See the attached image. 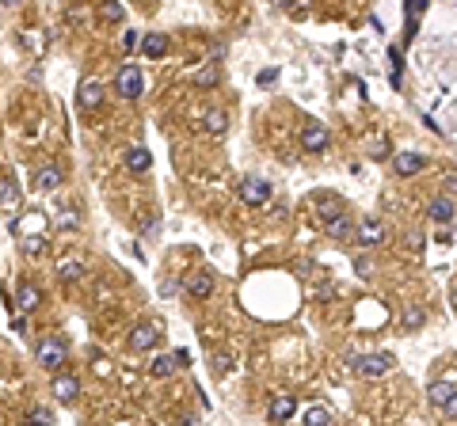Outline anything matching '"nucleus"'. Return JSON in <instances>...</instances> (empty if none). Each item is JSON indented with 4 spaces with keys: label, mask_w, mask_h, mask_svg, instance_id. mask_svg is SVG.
Masks as SVG:
<instances>
[{
    "label": "nucleus",
    "mask_w": 457,
    "mask_h": 426,
    "mask_svg": "<svg viewBox=\"0 0 457 426\" xmlns=\"http://www.w3.org/2000/svg\"><path fill=\"white\" fill-rule=\"evenodd\" d=\"M35 362H39L42 369H50V373L58 377L61 365L69 362V346H65V339H58V335L39 339V343H35Z\"/></svg>",
    "instance_id": "f257e3e1"
},
{
    "label": "nucleus",
    "mask_w": 457,
    "mask_h": 426,
    "mask_svg": "<svg viewBox=\"0 0 457 426\" xmlns=\"http://www.w3.org/2000/svg\"><path fill=\"white\" fill-rule=\"evenodd\" d=\"M396 358L385 354V350H374V354H362V358H351V369L358 377H366V381H381L385 373H393Z\"/></svg>",
    "instance_id": "f03ea898"
},
{
    "label": "nucleus",
    "mask_w": 457,
    "mask_h": 426,
    "mask_svg": "<svg viewBox=\"0 0 457 426\" xmlns=\"http://www.w3.org/2000/svg\"><path fill=\"white\" fill-rule=\"evenodd\" d=\"M115 92L123 99H142V92H145L142 69H137V65H123V69L115 73Z\"/></svg>",
    "instance_id": "7ed1b4c3"
},
{
    "label": "nucleus",
    "mask_w": 457,
    "mask_h": 426,
    "mask_svg": "<svg viewBox=\"0 0 457 426\" xmlns=\"http://www.w3.org/2000/svg\"><path fill=\"white\" fill-rule=\"evenodd\" d=\"M237 194H240V202L244 206H263V202H270V183L267 179H259V175H244L240 179V187H237Z\"/></svg>",
    "instance_id": "20e7f679"
},
{
    "label": "nucleus",
    "mask_w": 457,
    "mask_h": 426,
    "mask_svg": "<svg viewBox=\"0 0 457 426\" xmlns=\"http://www.w3.org/2000/svg\"><path fill=\"white\" fill-rule=\"evenodd\" d=\"M354 244H358V248H377V244H385V225H381L377 217H362V221L354 225Z\"/></svg>",
    "instance_id": "39448f33"
},
{
    "label": "nucleus",
    "mask_w": 457,
    "mask_h": 426,
    "mask_svg": "<svg viewBox=\"0 0 457 426\" xmlns=\"http://www.w3.org/2000/svg\"><path fill=\"white\" fill-rule=\"evenodd\" d=\"M427 168V156L423 153H412V149H400V153H393V175L396 179H412Z\"/></svg>",
    "instance_id": "423d86ee"
},
{
    "label": "nucleus",
    "mask_w": 457,
    "mask_h": 426,
    "mask_svg": "<svg viewBox=\"0 0 457 426\" xmlns=\"http://www.w3.org/2000/svg\"><path fill=\"white\" fill-rule=\"evenodd\" d=\"M328 141H332V134H328L324 122H316V118L305 122V130H301V149H305V153H324Z\"/></svg>",
    "instance_id": "0eeeda50"
},
{
    "label": "nucleus",
    "mask_w": 457,
    "mask_h": 426,
    "mask_svg": "<svg viewBox=\"0 0 457 426\" xmlns=\"http://www.w3.org/2000/svg\"><path fill=\"white\" fill-rule=\"evenodd\" d=\"M183 293L194 297V301H206L213 293V274L210 270H191L187 278H183Z\"/></svg>",
    "instance_id": "6e6552de"
},
{
    "label": "nucleus",
    "mask_w": 457,
    "mask_h": 426,
    "mask_svg": "<svg viewBox=\"0 0 457 426\" xmlns=\"http://www.w3.org/2000/svg\"><path fill=\"white\" fill-rule=\"evenodd\" d=\"M50 392H54V400L58 403H77V396H80V381L73 373H58L50 381Z\"/></svg>",
    "instance_id": "1a4fd4ad"
},
{
    "label": "nucleus",
    "mask_w": 457,
    "mask_h": 426,
    "mask_svg": "<svg viewBox=\"0 0 457 426\" xmlns=\"http://www.w3.org/2000/svg\"><path fill=\"white\" fill-rule=\"evenodd\" d=\"M294 411H297V400L290 392H275V396H270V403H267V419L270 422H290Z\"/></svg>",
    "instance_id": "9d476101"
},
{
    "label": "nucleus",
    "mask_w": 457,
    "mask_h": 426,
    "mask_svg": "<svg viewBox=\"0 0 457 426\" xmlns=\"http://www.w3.org/2000/svg\"><path fill=\"white\" fill-rule=\"evenodd\" d=\"M313 206H316V217H320V225H328V221H335V217L351 213L347 206H343V198H335V194H316Z\"/></svg>",
    "instance_id": "9b49d317"
},
{
    "label": "nucleus",
    "mask_w": 457,
    "mask_h": 426,
    "mask_svg": "<svg viewBox=\"0 0 457 426\" xmlns=\"http://www.w3.org/2000/svg\"><path fill=\"white\" fill-rule=\"evenodd\" d=\"M104 96H107V88L99 80H84L77 88V107L80 111H96L99 103H104Z\"/></svg>",
    "instance_id": "f8f14e48"
},
{
    "label": "nucleus",
    "mask_w": 457,
    "mask_h": 426,
    "mask_svg": "<svg viewBox=\"0 0 457 426\" xmlns=\"http://www.w3.org/2000/svg\"><path fill=\"white\" fill-rule=\"evenodd\" d=\"M39 305H42V289L35 286V282H20V286H15V308H20V316L35 312Z\"/></svg>",
    "instance_id": "ddd939ff"
},
{
    "label": "nucleus",
    "mask_w": 457,
    "mask_h": 426,
    "mask_svg": "<svg viewBox=\"0 0 457 426\" xmlns=\"http://www.w3.org/2000/svg\"><path fill=\"white\" fill-rule=\"evenodd\" d=\"M161 343V327L156 324H137L130 331V350H153Z\"/></svg>",
    "instance_id": "4468645a"
},
{
    "label": "nucleus",
    "mask_w": 457,
    "mask_h": 426,
    "mask_svg": "<svg viewBox=\"0 0 457 426\" xmlns=\"http://www.w3.org/2000/svg\"><path fill=\"white\" fill-rule=\"evenodd\" d=\"M453 213H457V206H453L450 194H438V198H431V206H427V217H431L434 225H453Z\"/></svg>",
    "instance_id": "2eb2a0df"
},
{
    "label": "nucleus",
    "mask_w": 457,
    "mask_h": 426,
    "mask_svg": "<svg viewBox=\"0 0 457 426\" xmlns=\"http://www.w3.org/2000/svg\"><path fill=\"white\" fill-rule=\"evenodd\" d=\"M202 130H206L210 137H225L229 134V115L218 111V107H210L206 115H202Z\"/></svg>",
    "instance_id": "dca6fc26"
},
{
    "label": "nucleus",
    "mask_w": 457,
    "mask_h": 426,
    "mask_svg": "<svg viewBox=\"0 0 457 426\" xmlns=\"http://www.w3.org/2000/svg\"><path fill=\"white\" fill-rule=\"evenodd\" d=\"M168 46H172V42H168L164 31H149L145 39H142V54L156 61V58H164V54H168Z\"/></svg>",
    "instance_id": "f3484780"
},
{
    "label": "nucleus",
    "mask_w": 457,
    "mask_h": 426,
    "mask_svg": "<svg viewBox=\"0 0 457 426\" xmlns=\"http://www.w3.org/2000/svg\"><path fill=\"white\" fill-rule=\"evenodd\" d=\"M354 225L358 221H351V213H343V217H335V221L324 225V232H328L332 240H354Z\"/></svg>",
    "instance_id": "a211bd4d"
},
{
    "label": "nucleus",
    "mask_w": 457,
    "mask_h": 426,
    "mask_svg": "<svg viewBox=\"0 0 457 426\" xmlns=\"http://www.w3.org/2000/svg\"><path fill=\"white\" fill-rule=\"evenodd\" d=\"M126 168L130 172H149V168H153V156H149V149H142V145H130L126 149Z\"/></svg>",
    "instance_id": "6ab92c4d"
},
{
    "label": "nucleus",
    "mask_w": 457,
    "mask_h": 426,
    "mask_svg": "<svg viewBox=\"0 0 457 426\" xmlns=\"http://www.w3.org/2000/svg\"><path fill=\"white\" fill-rule=\"evenodd\" d=\"M457 392V384H450V381H438V384H431L427 388V400H431V407H438L442 411L446 403H450V396Z\"/></svg>",
    "instance_id": "aec40b11"
},
{
    "label": "nucleus",
    "mask_w": 457,
    "mask_h": 426,
    "mask_svg": "<svg viewBox=\"0 0 457 426\" xmlns=\"http://www.w3.org/2000/svg\"><path fill=\"white\" fill-rule=\"evenodd\" d=\"M35 179H39L42 191H58V187H61V168L58 164H46V168L35 172Z\"/></svg>",
    "instance_id": "412c9836"
},
{
    "label": "nucleus",
    "mask_w": 457,
    "mask_h": 426,
    "mask_svg": "<svg viewBox=\"0 0 457 426\" xmlns=\"http://www.w3.org/2000/svg\"><path fill=\"white\" fill-rule=\"evenodd\" d=\"M172 373H175V358L156 354L153 362H149V377H153V381H164V377H172Z\"/></svg>",
    "instance_id": "4be33fe9"
},
{
    "label": "nucleus",
    "mask_w": 457,
    "mask_h": 426,
    "mask_svg": "<svg viewBox=\"0 0 457 426\" xmlns=\"http://www.w3.org/2000/svg\"><path fill=\"white\" fill-rule=\"evenodd\" d=\"M400 324H404V331H419V327L427 324V308L408 305V308H404V316H400Z\"/></svg>",
    "instance_id": "5701e85b"
},
{
    "label": "nucleus",
    "mask_w": 457,
    "mask_h": 426,
    "mask_svg": "<svg viewBox=\"0 0 457 426\" xmlns=\"http://www.w3.org/2000/svg\"><path fill=\"white\" fill-rule=\"evenodd\" d=\"M80 274H84V263H80V259H61V263H58V278H61V282H77Z\"/></svg>",
    "instance_id": "b1692460"
},
{
    "label": "nucleus",
    "mask_w": 457,
    "mask_h": 426,
    "mask_svg": "<svg viewBox=\"0 0 457 426\" xmlns=\"http://www.w3.org/2000/svg\"><path fill=\"white\" fill-rule=\"evenodd\" d=\"M27 426H54V415L46 411L42 403H35V407H27V419H23Z\"/></svg>",
    "instance_id": "393cba45"
},
{
    "label": "nucleus",
    "mask_w": 457,
    "mask_h": 426,
    "mask_svg": "<svg viewBox=\"0 0 457 426\" xmlns=\"http://www.w3.org/2000/svg\"><path fill=\"white\" fill-rule=\"evenodd\" d=\"M0 206H8V210H15V206H20V191H15L12 179H0Z\"/></svg>",
    "instance_id": "a878e982"
},
{
    "label": "nucleus",
    "mask_w": 457,
    "mask_h": 426,
    "mask_svg": "<svg viewBox=\"0 0 457 426\" xmlns=\"http://www.w3.org/2000/svg\"><path fill=\"white\" fill-rule=\"evenodd\" d=\"M218 80H221L218 65H206V69H199V73H194V84H199V88H213Z\"/></svg>",
    "instance_id": "bb28decb"
},
{
    "label": "nucleus",
    "mask_w": 457,
    "mask_h": 426,
    "mask_svg": "<svg viewBox=\"0 0 457 426\" xmlns=\"http://www.w3.org/2000/svg\"><path fill=\"white\" fill-rule=\"evenodd\" d=\"M54 225H58L61 232H65V229H77V225H80V213H77V210H61L58 217H54Z\"/></svg>",
    "instance_id": "cd10ccee"
},
{
    "label": "nucleus",
    "mask_w": 457,
    "mask_h": 426,
    "mask_svg": "<svg viewBox=\"0 0 457 426\" xmlns=\"http://www.w3.org/2000/svg\"><path fill=\"white\" fill-rule=\"evenodd\" d=\"M328 422H332V415L324 407H309L305 411V426H328Z\"/></svg>",
    "instance_id": "c85d7f7f"
},
{
    "label": "nucleus",
    "mask_w": 457,
    "mask_h": 426,
    "mask_svg": "<svg viewBox=\"0 0 457 426\" xmlns=\"http://www.w3.org/2000/svg\"><path fill=\"white\" fill-rule=\"evenodd\" d=\"M20 248H23V255H31V259H35V255L46 251V240H42V236H23Z\"/></svg>",
    "instance_id": "c756f323"
},
{
    "label": "nucleus",
    "mask_w": 457,
    "mask_h": 426,
    "mask_svg": "<svg viewBox=\"0 0 457 426\" xmlns=\"http://www.w3.org/2000/svg\"><path fill=\"white\" fill-rule=\"evenodd\" d=\"M99 12H104V20H111V23H123L126 20V8L123 4H104Z\"/></svg>",
    "instance_id": "7c9ffc66"
},
{
    "label": "nucleus",
    "mask_w": 457,
    "mask_h": 426,
    "mask_svg": "<svg viewBox=\"0 0 457 426\" xmlns=\"http://www.w3.org/2000/svg\"><path fill=\"white\" fill-rule=\"evenodd\" d=\"M229 369H232V358H229V354H213V373L225 377Z\"/></svg>",
    "instance_id": "2f4dec72"
},
{
    "label": "nucleus",
    "mask_w": 457,
    "mask_h": 426,
    "mask_svg": "<svg viewBox=\"0 0 457 426\" xmlns=\"http://www.w3.org/2000/svg\"><path fill=\"white\" fill-rule=\"evenodd\" d=\"M370 156H374V160H381V156H393V149H389V141H377V145L370 149Z\"/></svg>",
    "instance_id": "473e14b6"
},
{
    "label": "nucleus",
    "mask_w": 457,
    "mask_h": 426,
    "mask_svg": "<svg viewBox=\"0 0 457 426\" xmlns=\"http://www.w3.org/2000/svg\"><path fill=\"white\" fill-rule=\"evenodd\" d=\"M161 293H164V297H175V293H180V282H175V278H164V282H161Z\"/></svg>",
    "instance_id": "72a5a7b5"
},
{
    "label": "nucleus",
    "mask_w": 457,
    "mask_h": 426,
    "mask_svg": "<svg viewBox=\"0 0 457 426\" xmlns=\"http://www.w3.org/2000/svg\"><path fill=\"white\" fill-rule=\"evenodd\" d=\"M354 270H358V278H370V274H374V263H370V259H358V263H354Z\"/></svg>",
    "instance_id": "f704fd0d"
},
{
    "label": "nucleus",
    "mask_w": 457,
    "mask_h": 426,
    "mask_svg": "<svg viewBox=\"0 0 457 426\" xmlns=\"http://www.w3.org/2000/svg\"><path fill=\"white\" fill-rule=\"evenodd\" d=\"M442 415H446V419H457V392L450 396V403L442 407Z\"/></svg>",
    "instance_id": "c9c22d12"
},
{
    "label": "nucleus",
    "mask_w": 457,
    "mask_h": 426,
    "mask_svg": "<svg viewBox=\"0 0 457 426\" xmlns=\"http://www.w3.org/2000/svg\"><path fill=\"white\" fill-rule=\"evenodd\" d=\"M278 80V69H263L259 73V84H275Z\"/></svg>",
    "instance_id": "e433bc0d"
},
{
    "label": "nucleus",
    "mask_w": 457,
    "mask_h": 426,
    "mask_svg": "<svg viewBox=\"0 0 457 426\" xmlns=\"http://www.w3.org/2000/svg\"><path fill=\"white\" fill-rule=\"evenodd\" d=\"M446 191L457 194V172H453V175H446Z\"/></svg>",
    "instance_id": "4c0bfd02"
},
{
    "label": "nucleus",
    "mask_w": 457,
    "mask_h": 426,
    "mask_svg": "<svg viewBox=\"0 0 457 426\" xmlns=\"http://www.w3.org/2000/svg\"><path fill=\"white\" fill-rule=\"evenodd\" d=\"M180 422H183V426H199V419H194V415H183Z\"/></svg>",
    "instance_id": "58836bf2"
},
{
    "label": "nucleus",
    "mask_w": 457,
    "mask_h": 426,
    "mask_svg": "<svg viewBox=\"0 0 457 426\" xmlns=\"http://www.w3.org/2000/svg\"><path fill=\"white\" fill-rule=\"evenodd\" d=\"M450 305H453V312H457V286H453V293H450Z\"/></svg>",
    "instance_id": "ea45409f"
}]
</instances>
